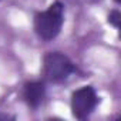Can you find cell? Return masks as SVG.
Masks as SVG:
<instances>
[{
	"label": "cell",
	"mask_w": 121,
	"mask_h": 121,
	"mask_svg": "<svg viewBox=\"0 0 121 121\" xmlns=\"http://www.w3.org/2000/svg\"><path fill=\"white\" fill-rule=\"evenodd\" d=\"M64 22V6L56 2L46 12L39 13L34 19V30L40 39L48 41L58 36Z\"/></svg>",
	"instance_id": "6da1fadb"
},
{
	"label": "cell",
	"mask_w": 121,
	"mask_h": 121,
	"mask_svg": "<svg viewBox=\"0 0 121 121\" xmlns=\"http://www.w3.org/2000/svg\"><path fill=\"white\" fill-rule=\"evenodd\" d=\"M74 70L70 58L61 53H48L44 57V77L51 83L64 81Z\"/></svg>",
	"instance_id": "7a4b0ae2"
},
{
	"label": "cell",
	"mask_w": 121,
	"mask_h": 121,
	"mask_svg": "<svg viewBox=\"0 0 121 121\" xmlns=\"http://www.w3.org/2000/svg\"><path fill=\"white\" fill-rule=\"evenodd\" d=\"M98 103V97L95 94V90L90 86L81 87L76 90L71 95V110L73 115L78 120H84L91 114V111L95 108Z\"/></svg>",
	"instance_id": "3957f363"
},
{
	"label": "cell",
	"mask_w": 121,
	"mask_h": 121,
	"mask_svg": "<svg viewBox=\"0 0 121 121\" xmlns=\"http://www.w3.org/2000/svg\"><path fill=\"white\" fill-rule=\"evenodd\" d=\"M46 95V87L41 81H31L24 86V98L33 108L39 107Z\"/></svg>",
	"instance_id": "277c9868"
},
{
	"label": "cell",
	"mask_w": 121,
	"mask_h": 121,
	"mask_svg": "<svg viewBox=\"0 0 121 121\" xmlns=\"http://www.w3.org/2000/svg\"><path fill=\"white\" fill-rule=\"evenodd\" d=\"M120 22H121V14L118 10H112L110 14H108V23L112 24L115 29L120 27Z\"/></svg>",
	"instance_id": "5b68a950"
},
{
	"label": "cell",
	"mask_w": 121,
	"mask_h": 121,
	"mask_svg": "<svg viewBox=\"0 0 121 121\" xmlns=\"http://www.w3.org/2000/svg\"><path fill=\"white\" fill-rule=\"evenodd\" d=\"M9 118H14V117H9V115H3V114H0V120H9Z\"/></svg>",
	"instance_id": "8992f818"
},
{
	"label": "cell",
	"mask_w": 121,
	"mask_h": 121,
	"mask_svg": "<svg viewBox=\"0 0 121 121\" xmlns=\"http://www.w3.org/2000/svg\"><path fill=\"white\" fill-rule=\"evenodd\" d=\"M114 2H115V3H121V0H114Z\"/></svg>",
	"instance_id": "52a82bcc"
}]
</instances>
